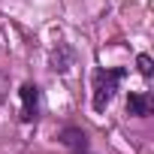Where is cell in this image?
<instances>
[{"instance_id":"7a4b0ae2","label":"cell","mask_w":154,"mask_h":154,"mask_svg":"<svg viewBox=\"0 0 154 154\" xmlns=\"http://www.w3.org/2000/svg\"><path fill=\"white\" fill-rule=\"evenodd\" d=\"M21 121L24 124H30V121H36V115H39V88L36 85H21Z\"/></svg>"},{"instance_id":"3957f363","label":"cell","mask_w":154,"mask_h":154,"mask_svg":"<svg viewBox=\"0 0 154 154\" xmlns=\"http://www.w3.org/2000/svg\"><path fill=\"white\" fill-rule=\"evenodd\" d=\"M60 142H63L66 148H72L75 154H91L88 136H85L79 127H63V130H60Z\"/></svg>"},{"instance_id":"8992f818","label":"cell","mask_w":154,"mask_h":154,"mask_svg":"<svg viewBox=\"0 0 154 154\" xmlns=\"http://www.w3.org/2000/svg\"><path fill=\"white\" fill-rule=\"evenodd\" d=\"M136 66H139V72L145 75V79H151V75H154V63H151L148 54H139V57H136Z\"/></svg>"},{"instance_id":"5b68a950","label":"cell","mask_w":154,"mask_h":154,"mask_svg":"<svg viewBox=\"0 0 154 154\" xmlns=\"http://www.w3.org/2000/svg\"><path fill=\"white\" fill-rule=\"evenodd\" d=\"M69 63H72V54L66 51V45H63V42H57V48L51 51V69L63 72V69H69Z\"/></svg>"},{"instance_id":"52a82bcc","label":"cell","mask_w":154,"mask_h":154,"mask_svg":"<svg viewBox=\"0 0 154 154\" xmlns=\"http://www.w3.org/2000/svg\"><path fill=\"white\" fill-rule=\"evenodd\" d=\"M6 91H9V79H6V75H3V72H0V100H3V97H6Z\"/></svg>"},{"instance_id":"277c9868","label":"cell","mask_w":154,"mask_h":154,"mask_svg":"<svg viewBox=\"0 0 154 154\" xmlns=\"http://www.w3.org/2000/svg\"><path fill=\"white\" fill-rule=\"evenodd\" d=\"M127 115H133V118L151 115V97H148L145 91H133V94L127 97Z\"/></svg>"},{"instance_id":"6da1fadb","label":"cell","mask_w":154,"mask_h":154,"mask_svg":"<svg viewBox=\"0 0 154 154\" xmlns=\"http://www.w3.org/2000/svg\"><path fill=\"white\" fill-rule=\"evenodd\" d=\"M127 69L115 66V69H97L94 72V112H106V106L112 103L118 85L124 82Z\"/></svg>"}]
</instances>
